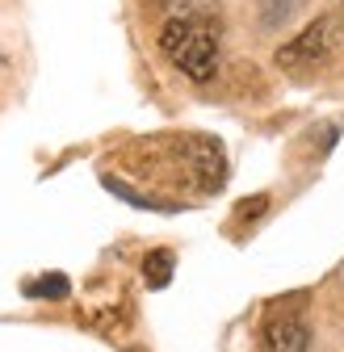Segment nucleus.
<instances>
[{"mask_svg": "<svg viewBox=\"0 0 344 352\" xmlns=\"http://www.w3.org/2000/svg\"><path fill=\"white\" fill-rule=\"evenodd\" d=\"M160 51L168 55L172 67H181L189 80L202 84L219 72V25L202 13L168 17L160 30Z\"/></svg>", "mask_w": 344, "mask_h": 352, "instance_id": "1", "label": "nucleus"}, {"mask_svg": "<svg viewBox=\"0 0 344 352\" xmlns=\"http://www.w3.org/2000/svg\"><path fill=\"white\" fill-rule=\"evenodd\" d=\"M261 352H311V323L298 302H273L265 327H261Z\"/></svg>", "mask_w": 344, "mask_h": 352, "instance_id": "2", "label": "nucleus"}, {"mask_svg": "<svg viewBox=\"0 0 344 352\" xmlns=\"http://www.w3.org/2000/svg\"><path fill=\"white\" fill-rule=\"evenodd\" d=\"M327 47H332V25L323 17V21H311L303 34L290 38L286 47L277 51V67H286V72H307V67H315V63L327 59Z\"/></svg>", "mask_w": 344, "mask_h": 352, "instance_id": "3", "label": "nucleus"}, {"mask_svg": "<svg viewBox=\"0 0 344 352\" xmlns=\"http://www.w3.org/2000/svg\"><path fill=\"white\" fill-rule=\"evenodd\" d=\"M143 273H147V285H168V277H172V252H151L143 260Z\"/></svg>", "mask_w": 344, "mask_h": 352, "instance_id": "4", "label": "nucleus"}, {"mask_svg": "<svg viewBox=\"0 0 344 352\" xmlns=\"http://www.w3.org/2000/svg\"><path fill=\"white\" fill-rule=\"evenodd\" d=\"M30 294H47V298H63V294H67V281H63V277H47V281H38V285H30Z\"/></svg>", "mask_w": 344, "mask_h": 352, "instance_id": "5", "label": "nucleus"}]
</instances>
